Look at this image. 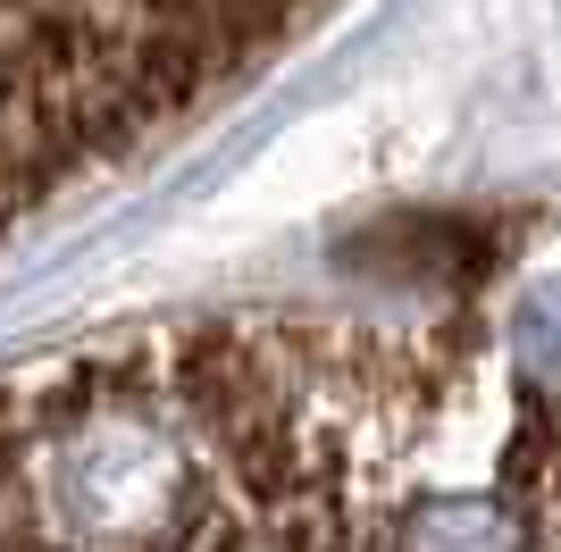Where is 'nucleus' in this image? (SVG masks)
I'll return each instance as SVG.
<instances>
[{
  "instance_id": "nucleus-2",
  "label": "nucleus",
  "mask_w": 561,
  "mask_h": 552,
  "mask_svg": "<svg viewBox=\"0 0 561 552\" xmlns=\"http://www.w3.org/2000/svg\"><path fill=\"white\" fill-rule=\"evenodd\" d=\"M328 0H0V234L101 193Z\"/></svg>"
},
{
  "instance_id": "nucleus-1",
  "label": "nucleus",
  "mask_w": 561,
  "mask_h": 552,
  "mask_svg": "<svg viewBox=\"0 0 561 552\" xmlns=\"http://www.w3.org/2000/svg\"><path fill=\"white\" fill-rule=\"evenodd\" d=\"M0 552H561V294L453 227L369 301L25 360Z\"/></svg>"
}]
</instances>
